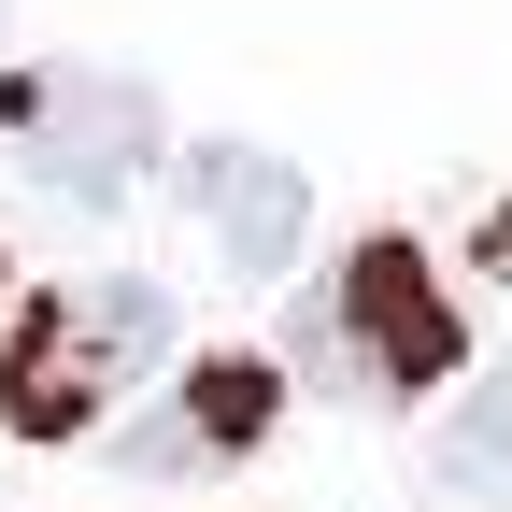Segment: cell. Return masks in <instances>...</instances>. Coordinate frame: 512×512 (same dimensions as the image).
Returning <instances> with one entry per match:
<instances>
[{
	"mask_svg": "<svg viewBox=\"0 0 512 512\" xmlns=\"http://www.w3.org/2000/svg\"><path fill=\"white\" fill-rule=\"evenodd\" d=\"M342 356H370V399H413V384H456V299L413 242H370L342 271Z\"/></svg>",
	"mask_w": 512,
	"mask_h": 512,
	"instance_id": "7a4b0ae2",
	"label": "cell"
},
{
	"mask_svg": "<svg viewBox=\"0 0 512 512\" xmlns=\"http://www.w3.org/2000/svg\"><path fill=\"white\" fill-rule=\"evenodd\" d=\"M157 342H171V299L157 285H72V299H43L29 313V342H15V427L29 441H72L100 399H128V370H157Z\"/></svg>",
	"mask_w": 512,
	"mask_h": 512,
	"instance_id": "6da1fadb",
	"label": "cell"
},
{
	"mask_svg": "<svg viewBox=\"0 0 512 512\" xmlns=\"http://www.w3.org/2000/svg\"><path fill=\"white\" fill-rule=\"evenodd\" d=\"M200 228H214V256H228L242 285H271L285 256H299V171L256 157V143H214L200 157Z\"/></svg>",
	"mask_w": 512,
	"mask_h": 512,
	"instance_id": "277c9868",
	"label": "cell"
},
{
	"mask_svg": "<svg viewBox=\"0 0 512 512\" xmlns=\"http://www.w3.org/2000/svg\"><path fill=\"white\" fill-rule=\"evenodd\" d=\"M271 427V370L256 356H214V370H185V413L128 441V470H185V456H242V441Z\"/></svg>",
	"mask_w": 512,
	"mask_h": 512,
	"instance_id": "5b68a950",
	"label": "cell"
},
{
	"mask_svg": "<svg viewBox=\"0 0 512 512\" xmlns=\"http://www.w3.org/2000/svg\"><path fill=\"white\" fill-rule=\"evenodd\" d=\"M441 498L456 512H512V370L441 413Z\"/></svg>",
	"mask_w": 512,
	"mask_h": 512,
	"instance_id": "8992f818",
	"label": "cell"
},
{
	"mask_svg": "<svg viewBox=\"0 0 512 512\" xmlns=\"http://www.w3.org/2000/svg\"><path fill=\"white\" fill-rule=\"evenodd\" d=\"M143 157H157V100L128 72H57L29 100V171L57 185V200H128Z\"/></svg>",
	"mask_w": 512,
	"mask_h": 512,
	"instance_id": "3957f363",
	"label": "cell"
}]
</instances>
